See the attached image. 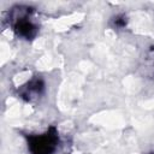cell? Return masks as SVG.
<instances>
[{
    "mask_svg": "<svg viewBox=\"0 0 154 154\" xmlns=\"http://www.w3.org/2000/svg\"><path fill=\"white\" fill-rule=\"evenodd\" d=\"M55 146V136L54 135H45L36 137L31 143L30 148L34 154H48L53 150Z\"/></svg>",
    "mask_w": 154,
    "mask_h": 154,
    "instance_id": "6da1fadb",
    "label": "cell"
}]
</instances>
